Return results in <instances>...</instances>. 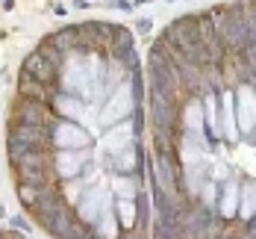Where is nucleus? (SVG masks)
Returning a JSON list of instances; mask_svg holds the SVG:
<instances>
[{"label": "nucleus", "instance_id": "nucleus-1", "mask_svg": "<svg viewBox=\"0 0 256 239\" xmlns=\"http://www.w3.org/2000/svg\"><path fill=\"white\" fill-rule=\"evenodd\" d=\"M148 77H150V98L171 101V104H180V106L188 101L182 77H180V68L171 62V56L162 51L159 39L154 42V48L148 53Z\"/></svg>", "mask_w": 256, "mask_h": 239}, {"label": "nucleus", "instance_id": "nucleus-2", "mask_svg": "<svg viewBox=\"0 0 256 239\" xmlns=\"http://www.w3.org/2000/svg\"><path fill=\"white\" fill-rule=\"evenodd\" d=\"M212 21L227 56H242L248 45V3H227L212 9Z\"/></svg>", "mask_w": 256, "mask_h": 239}, {"label": "nucleus", "instance_id": "nucleus-3", "mask_svg": "<svg viewBox=\"0 0 256 239\" xmlns=\"http://www.w3.org/2000/svg\"><path fill=\"white\" fill-rule=\"evenodd\" d=\"M132 112H136V98H132V83H124L121 89H115V95L103 104L100 109V127H115V124H121V121H127L132 118Z\"/></svg>", "mask_w": 256, "mask_h": 239}, {"label": "nucleus", "instance_id": "nucleus-4", "mask_svg": "<svg viewBox=\"0 0 256 239\" xmlns=\"http://www.w3.org/2000/svg\"><path fill=\"white\" fill-rule=\"evenodd\" d=\"M92 148V133L77 121L56 118L53 121V151H86Z\"/></svg>", "mask_w": 256, "mask_h": 239}, {"label": "nucleus", "instance_id": "nucleus-5", "mask_svg": "<svg viewBox=\"0 0 256 239\" xmlns=\"http://www.w3.org/2000/svg\"><path fill=\"white\" fill-rule=\"evenodd\" d=\"M106 207H112V192H106V186L103 183H94V186H88V189L80 195L74 212H77V218L82 221V224L94 227V221L100 218V212L106 210Z\"/></svg>", "mask_w": 256, "mask_h": 239}, {"label": "nucleus", "instance_id": "nucleus-6", "mask_svg": "<svg viewBox=\"0 0 256 239\" xmlns=\"http://www.w3.org/2000/svg\"><path fill=\"white\" fill-rule=\"evenodd\" d=\"M56 121V112L50 104L32 101V98H18L12 104V124H32V127H50Z\"/></svg>", "mask_w": 256, "mask_h": 239}, {"label": "nucleus", "instance_id": "nucleus-7", "mask_svg": "<svg viewBox=\"0 0 256 239\" xmlns=\"http://www.w3.org/2000/svg\"><path fill=\"white\" fill-rule=\"evenodd\" d=\"M236 118L242 139H254L256 133V86L238 83L236 86Z\"/></svg>", "mask_w": 256, "mask_h": 239}, {"label": "nucleus", "instance_id": "nucleus-8", "mask_svg": "<svg viewBox=\"0 0 256 239\" xmlns=\"http://www.w3.org/2000/svg\"><path fill=\"white\" fill-rule=\"evenodd\" d=\"M6 142H21L36 151H53V124L50 127H32V124H9Z\"/></svg>", "mask_w": 256, "mask_h": 239}, {"label": "nucleus", "instance_id": "nucleus-9", "mask_svg": "<svg viewBox=\"0 0 256 239\" xmlns=\"http://www.w3.org/2000/svg\"><path fill=\"white\" fill-rule=\"evenodd\" d=\"M88 162H92V151H88V148H86V151H56L53 168H56L59 180L65 183V180H77Z\"/></svg>", "mask_w": 256, "mask_h": 239}, {"label": "nucleus", "instance_id": "nucleus-10", "mask_svg": "<svg viewBox=\"0 0 256 239\" xmlns=\"http://www.w3.org/2000/svg\"><path fill=\"white\" fill-rule=\"evenodd\" d=\"M218 121H221V136L227 142H242L238 133V118H236V89H224L218 95Z\"/></svg>", "mask_w": 256, "mask_h": 239}, {"label": "nucleus", "instance_id": "nucleus-11", "mask_svg": "<svg viewBox=\"0 0 256 239\" xmlns=\"http://www.w3.org/2000/svg\"><path fill=\"white\" fill-rule=\"evenodd\" d=\"M106 56L118 59L121 65H127L130 71H138V56H136V42H132V33H130V30H124L121 24H118V30H115V39H112V45H109Z\"/></svg>", "mask_w": 256, "mask_h": 239}, {"label": "nucleus", "instance_id": "nucleus-12", "mask_svg": "<svg viewBox=\"0 0 256 239\" xmlns=\"http://www.w3.org/2000/svg\"><path fill=\"white\" fill-rule=\"evenodd\" d=\"M238 204H242V180L232 174L227 183H221V195H218V215L224 221H236L238 218Z\"/></svg>", "mask_w": 256, "mask_h": 239}, {"label": "nucleus", "instance_id": "nucleus-13", "mask_svg": "<svg viewBox=\"0 0 256 239\" xmlns=\"http://www.w3.org/2000/svg\"><path fill=\"white\" fill-rule=\"evenodd\" d=\"M53 112H56V118H68V121H77V124H86V118L92 115V109L86 106L82 98H74V95H65V92H59L56 98H53Z\"/></svg>", "mask_w": 256, "mask_h": 239}, {"label": "nucleus", "instance_id": "nucleus-14", "mask_svg": "<svg viewBox=\"0 0 256 239\" xmlns=\"http://www.w3.org/2000/svg\"><path fill=\"white\" fill-rule=\"evenodd\" d=\"M136 142H138L136 124H132V118H127V121H121V124H115V127H109V130H106L103 148L109 151V157H115L118 151H124V148L136 145Z\"/></svg>", "mask_w": 256, "mask_h": 239}, {"label": "nucleus", "instance_id": "nucleus-15", "mask_svg": "<svg viewBox=\"0 0 256 239\" xmlns=\"http://www.w3.org/2000/svg\"><path fill=\"white\" fill-rule=\"evenodd\" d=\"M142 165H144V154H142L138 142L118 151L115 157H109V171L112 174H142Z\"/></svg>", "mask_w": 256, "mask_h": 239}, {"label": "nucleus", "instance_id": "nucleus-16", "mask_svg": "<svg viewBox=\"0 0 256 239\" xmlns=\"http://www.w3.org/2000/svg\"><path fill=\"white\" fill-rule=\"evenodd\" d=\"M21 71L30 74L32 80H38V83H48V86H59V68L48 62L44 56L38 51H32L30 56L24 59V65H21Z\"/></svg>", "mask_w": 256, "mask_h": 239}, {"label": "nucleus", "instance_id": "nucleus-17", "mask_svg": "<svg viewBox=\"0 0 256 239\" xmlns=\"http://www.w3.org/2000/svg\"><path fill=\"white\" fill-rule=\"evenodd\" d=\"M56 95H59V86L38 83L30 74H21V80H18V98H32V101H42V104H53Z\"/></svg>", "mask_w": 256, "mask_h": 239}, {"label": "nucleus", "instance_id": "nucleus-18", "mask_svg": "<svg viewBox=\"0 0 256 239\" xmlns=\"http://www.w3.org/2000/svg\"><path fill=\"white\" fill-rule=\"evenodd\" d=\"M15 171V180L21 186H59V174L53 165H44V168H12Z\"/></svg>", "mask_w": 256, "mask_h": 239}, {"label": "nucleus", "instance_id": "nucleus-19", "mask_svg": "<svg viewBox=\"0 0 256 239\" xmlns=\"http://www.w3.org/2000/svg\"><path fill=\"white\" fill-rule=\"evenodd\" d=\"M109 186H112V195H118L124 201H136L138 192L144 189L142 186V174H112Z\"/></svg>", "mask_w": 256, "mask_h": 239}, {"label": "nucleus", "instance_id": "nucleus-20", "mask_svg": "<svg viewBox=\"0 0 256 239\" xmlns=\"http://www.w3.org/2000/svg\"><path fill=\"white\" fill-rule=\"evenodd\" d=\"M256 218V177L242 183V204H238V221L250 224Z\"/></svg>", "mask_w": 256, "mask_h": 239}, {"label": "nucleus", "instance_id": "nucleus-21", "mask_svg": "<svg viewBox=\"0 0 256 239\" xmlns=\"http://www.w3.org/2000/svg\"><path fill=\"white\" fill-rule=\"evenodd\" d=\"M94 233H98V239H118L121 236V221L115 218V204L112 207H106V210L100 212V218L94 221V227H92Z\"/></svg>", "mask_w": 256, "mask_h": 239}, {"label": "nucleus", "instance_id": "nucleus-22", "mask_svg": "<svg viewBox=\"0 0 256 239\" xmlns=\"http://www.w3.org/2000/svg\"><path fill=\"white\" fill-rule=\"evenodd\" d=\"M115 215H118V221H121L124 230H132L136 221H138V207H136V201L118 198V201H115Z\"/></svg>", "mask_w": 256, "mask_h": 239}, {"label": "nucleus", "instance_id": "nucleus-23", "mask_svg": "<svg viewBox=\"0 0 256 239\" xmlns=\"http://www.w3.org/2000/svg\"><path fill=\"white\" fill-rule=\"evenodd\" d=\"M218 195H221V183H215V180H206L204 189H200V201H204L206 207H218Z\"/></svg>", "mask_w": 256, "mask_h": 239}, {"label": "nucleus", "instance_id": "nucleus-24", "mask_svg": "<svg viewBox=\"0 0 256 239\" xmlns=\"http://www.w3.org/2000/svg\"><path fill=\"white\" fill-rule=\"evenodd\" d=\"M230 177H232L230 165H224V162H215V165H212V180H215V183H227Z\"/></svg>", "mask_w": 256, "mask_h": 239}, {"label": "nucleus", "instance_id": "nucleus-25", "mask_svg": "<svg viewBox=\"0 0 256 239\" xmlns=\"http://www.w3.org/2000/svg\"><path fill=\"white\" fill-rule=\"evenodd\" d=\"M12 227H15V230H30V221H26L24 215H12Z\"/></svg>", "mask_w": 256, "mask_h": 239}, {"label": "nucleus", "instance_id": "nucleus-26", "mask_svg": "<svg viewBox=\"0 0 256 239\" xmlns=\"http://www.w3.org/2000/svg\"><path fill=\"white\" fill-rule=\"evenodd\" d=\"M150 27H154V21H150V18H142V21L136 24V30H138V36H144V33H150Z\"/></svg>", "mask_w": 256, "mask_h": 239}, {"label": "nucleus", "instance_id": "nucleus-27", "mask_svg": "<svg viewBox=\"0 0 256 239\" xmlns=\"http://www.w3.org/2000/svg\"><path fill=\"white\" fill-rule=\"evenodd\" d=\"M112 6H118V9H124V12H130V9H132V3H127V0H115Z\"/></svg>", "mask_w": 256, "mask_h": 239}, {"label": "nucleus", "instance_id": "nucleus-28", "mask_svg": "<svg viewBox=\"0 0 256 239\" xmlns=\"http://www.w3.org/2000/svg\"><path fill=\"white\" fill-rule=\"evenodd\" d=\"M248 227H250V230H254V233H256V218H254V221H250V224H248Z\"/></svg>", "mask_w": 256, "mask_h": 239}, {"label": "nucleus", "instance_id": "nucleus-29", "mask_svg": "<svg viewBox=\"0 0 256 239\" xmlns=\"http://www.w3.org/2000/svg\"><path fill=\"white\" fill-rule=\"evenodd\" d=\"M3 215H6V210H3V204H0V218H3Z\"/></svg>", "mask_w": 256, "mask_h": 239}, {"label": "nucleus", "instance_id": "nucleus-30", "mask_svg": "<svg viewBox=\"0 0 256 239\" xmlns=\"http://www.w3.org/2000/svg\"><path fill=\"white\" fill-rule=\"evenodd\" d=\"M118 239H130V236H127V233H121V236H118Z\"/></svg>", "mask_w": 256, "mask_h": 239}, {"label": "nucleus", "instance_id": "nucleus-31", "mask_svg": "<svg viewBox=\"0 0 256 239\" xmlns=\"http://www.w3.org/2000/svg\"><path fill=\"white\" fill-rule=\"evenodd\" d=\"M136 3H142V0H136Z\"/></svg>", "mask_w": 256, "mask_h": 239}]
</instances>
